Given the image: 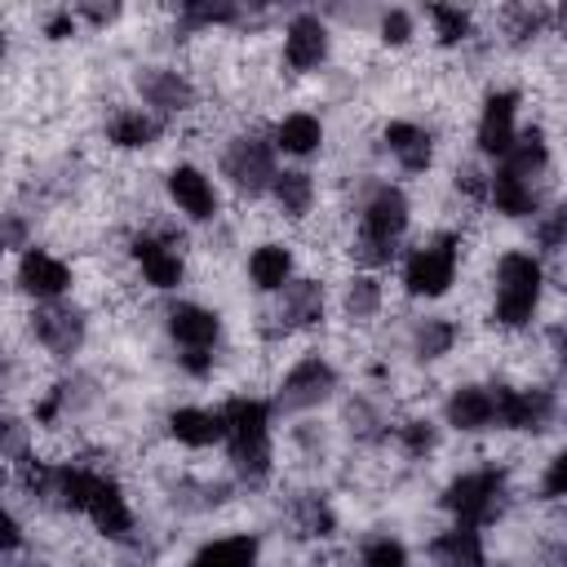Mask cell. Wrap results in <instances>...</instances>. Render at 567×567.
Wrapping results in <instances>:
<instances>
[{
	"label": "cell",
	"mask_w": 567,
	"mask_h": 567,
	"mask_svg": "<svg viewBox=\"0 0 567 567\" xmlns=\"http://www.w3.org/2000/svg\"><path fill=\"white\" fill-rule=\"evenodd\" d=\"M217 412L226 425V452H230L235 478L248 487H261L275 474V443H270L275 403H266L257 394H230Z\"/></svg>",
	"instance_id": "cell-1"
},
{
	"label": "cell",
	"mask_w": 567,
	"mask_h": 567,
	"mask_svg": "<svg viewBox=\"0 0 567 567\" xmlns=\"http://www.w3.org/2000/svg\"><path fill=\"white\" fill-rule=\"evenodd\" d=\"M408 221H412V204H408L403 186L377 182L359 199V213H354V235H350L354 266H363V270L390 266L399 244H403V235H408Z\"/></svg>",
	"instance_id": "cell-2"
},
{
	"label": "cell",
	"mask_w": 567,
	"mask_h": 567,
	"mask_svg": "<svg viewBox=\"0 0 567 567\" xmlns=\"http://www.w3.org/2000/svg\"><path fill=\"white\" fill-rule=\"evenodd\" d=\"M545 301V266L527 248H505L492 266V323L501 332H527Z\"/></svg>",
	"instance_id": "cell-3"
},
{
	"label": "cell",
	"mask_w": 567,
	"mask_h": 567,
	"mask_svg": "<svg viewBox=\"0 0 567 567\" xmlns=\"http://www.w3.org/2000/svg\"><path fill=\"white\" fill-rule=\"evenodd\" d=\"M456 275H461V235L456 230H439V235L421 239L416 248H408L399 284L416 301H439V297H447L456 288Z\"/></svg>",
	"instance_id": "cell-4"
},
{
	"label": "cell",
	"mask_w": 567,
	"mask_h": 567,
	"mask_svg": "<svg viewBox=\"0 0 567 567\" xmlns=\"http://www.w3.org/2000/svg\"><path fill=\"white\" fill-rule=\"evenodd\" d=\"M505 501H509V478L505 470L496 465H474V470H461L456 478H447L443 487V509L452 523H465V527H487L505 514Z\"/></svg>",
	"instance_id": "cell-5"
},
{
	"label": "cell",
	"mask_w": 567,
	"mask_h": 567,
	"mask_svg": "<svg viewBox=\"0 0 567 567\" xmlns=\"http://www.w3.org/2000/svg\"><path fill=\"white\" fill-rule=\"evenodd\" d=\"M275 155H279V151H275L270 133L244 128V133H235V137L221 146L217 168H221V177H226V186H230L235 195L261 199V195H270V186H275V177H279Z\"/></svg>",
	"instance_id": "cell-6"
},
{
	"label": "cell",
	"mask_w": 567,
	"mask_h": 567,
	"mask_svg": "<svg viewBox=\"0 0 567 567\" xmlns=\"http://www.w3.org/2000/svg\"><path fill=\"white\" fill-rule=\"evenodd\" d=\"M182 235L164 230V226H151V230H137L128 235V261L137 270V279L155 292H173L182 288L186 279V257H182Z\"/></svg>",
	"instance_id": "cell-7"
},
{
	"label": "cell",
	"mask_w": 567,
	"mask_h": 567,
	"mask_svg": "<svg viewBox=\"0 0 567 567\" xmlns=\"http://www.w3.org/2000/svg\"><path fill=\"white\" fill-rule=\"evenodd\" d=\"M332 394H337V368H332L328 354L310 350V354L292 359L288 372L279 377V385H275V412H288V416L315 412V408H323Z\"/></svg>",
	"instance_id": "cell-8"
},
{
	"label": "cell",
	"mask_w": 567,
	"mask_h": 567,
	"mask_svg": "<svg viewBox=\"0 0 567 567\" xmlns=\"http://www.w3.org/2000/svg\"><path fill=\"white\" fill-rule=\"evenodd\" d=\"M27 332L31 341L49 354V359H75L89 341V315L75 306V301H44V306H31L27 315Z\"/></svg>",
	"instance_id": "cell-9"
},
{
	"label": "cell",
	"mask_w": 567,
	"mask_h": 567,
	"mask_svg": "<svg viewBox=\"0 0 567 567\" xmlns=\"http://www.w3.org/2000/svg\"><path fill=\"white\" fill-rule=\"evenodd\" d=\"M13 284H18V292H22L31 306L66 301V292H71V284H75V270H71V261L58 257L53 248L31 244V248L18 257V266H13Z\"/></svg>",
	"instance_id": "cell-10"
},
{
	"label": "cell",
	"mask_w": 567,
	"mask_h": 567,
	"mask_svg": "<svg viewBox=\"0 0 567 567\" xmlns=\"http://www.w3.org/2000/svg\"><path fill=\"white\" fill-rule=\"evenodd\" d=\"M133 89H137L142 106H146V111H155L159 120L190 115V111H195V102H199L195 80H190L186 71H177V66H159V62H155V66H137Z\"/></svg>",
	"instance_id": "cell-11"
},
{
	"label": "cell",
	"mask_w": 567,
	"mask_h": 567,
	"mask_svg": "<svg viewBox=\"0 0 567 567\" xmlns=\"http://www.w3.org/2000/svg\"><path fill=\"white\" fill-rule=\"evenodd\" d=\"M164 195H168V204H173L186 221H195V226H208V221H217V213H221L217 182H213L199 164H190V159H182V164H173V168L164 173Z\"/></svg>",
	"instance_id": "cell-12"
},
{
	"label": "cell",
	"mask_w": 567,
	"mask_h": 567,
	"mask_svg": "<svg viewBox=\"0 0 567 567\" xmlns=\"http://www.w3.org/2000/svg\"><path fill=\"white\" fill-rule=\"evenodd\" d=\"M80 518H89V527H93L97 536H106V540H128L133 527H137L133 505H128L120 478L106 474V470H93V483H89V496H84Z\"/></svg>",
	"instance_id": "cell-13"
},
{
	"label": "cell",
	"mask_w": 567,
	"mask_h": 567,
	"mask_svg": "<svg viewBox=\"0 0 567 567\" xmlns=\"http://www.w3.org/2000/svg\"><path fill=\"white\" fill-rule=\"evenodd\" d=\"M164 332L177 354H217L221 346V315L204 301H173L164 310Z\"/></svg>",
	"instance_id": "cell-14"
},
{
	"label": "cell",
	"mask_w": 567,
	"mask_h": 567,
	"mask_svg": "<svg viewBox=\"0 0 567 567\" xmlns=\"http://www.w3.org/2000/svg\"><path fill=\"white\" fill-rule=\"evenodd\" d=\"M279 58L297 75L319 71L332 58V31H328V22L319 13H292L284 22V35H279Z\"/></svg>",
	"instance_id": "cell-15"
},
{
	"label": "cell",
	"mask_w": 567,
	"mask_h": 567,
	"mask_svg": "<svg viewBox=\"0 0 567 567\" xmlns=\"http://www.w3.org/2000/svg\"><path fill=\"white\" fill-rule=\"evenodd\" d=\"M323 315H328V288L315 275H297L279 297H270V319H275V332H284V337L319 328Z\"/></svg>",
	"instance_id": "cell-16"
},
{
	"label": "cell",
	"mask_w": 567,
	"mask_h": 567,
	"mask_svg": "<svg viewBox=\"0 0 567 567\" xmlns=\"http://www.w3.org/2000/svg\"><path fill=\"white\" fill-rule=\"evenodd\" d=\"M558 399L549 385H496V430L536 434L554 421Z\"/></svg>",
	"instance_id": "cell-17"
},
{
	"label": "cell",
	"mask_w": 567,
	"mask_h": 567,
	"mask_svg": "<svg viewBox=\"0 0 567 567\" xmlns=\"http://www.w3.org/2000/svg\"><path fill=\"white\" fill-rule=\"evenodd\" d=\"M545 177H527V173H514L505 164H496L487 173V204L496 217L505 221H527V217H540L545 208V190H540Z\"/></svg>",
	"instance_id": "cell-18"
},
{
	"label": "cell",
	"mask_w": 567,
	"mask_h": 567,
	"mask_svg": "<svg viewBox=\"0 0 567 567\" xmlns=\"http://www.w3.org/2000/svg\"><path fill=\"white\" fill-rule=\"evenodd\" d=\"M518 93L514 89H492L478 106V120H474V146L492 159H501L514 137H518Z\"/></svg>",
	"instance_id": "cell-19"
},
{
	"label": "cell",
	"mask_w": 567,
	"mask_h": 567,
	"mask_svg": "<svg viewBox=\"0 0 567 567\" xmlns=\"http://www.w3.org/2000/svg\"><path fill=\"white\" fill-rule=\"evenodd\" d=\"M381 146H385V155H390L403 173H412V177L430 173V168H434V155H439L434 133H430L425 124H416V120H390V124L381 128Z\"/></svg>",
	"instance_id": "cell-20"
},
{
	"label": "cell",
	"mask_w": 567,
	"mask_h": 567,
	"mask_svg": "<svg viewBox=\"0 0 567 567\" xmlns=\"http://www.w3.org/2000/svg\"><path fill=\"white\" fill-rule=\"evenodd\" d=\"M443 421H447L456 434L496 430V385H478V381L452 385L447 399H443Z\"/></svg>",
	"instance_id": "cell-21"
},
{
	"label": "cell",
	"mask_w": 567,
	"mask_h": 567,
	"mask_svg": "<svg viewBox=\"0 0 567 567\" xmlns=\"http://www.w3.org/2000/svg\"><path fill=\"white\" fill-rule=\"evenodd\" d=\"M244 270H248L252 292L279 297V292L297 279V252H292V244H284V239H261V244L248 248Z\"/></svg>",
	"instance_id": "cell-22"
},
{
	"label": "cell",
	"mask_w": 567,
	"mask_h": 567,
	"mask_svg": "<svg viewBox=\"0 0 567 567\" xmlns=\"http://www.w3.org/2000/svg\"><path fill=\"white\" fill-rule=\"evenodd\" d=\"M102 137L115 151H151L164 137V120L146 106H111V115L102 120Z\"/></svg>",
	"instance_id": "cell-23"
},
{
	"label": "cell",
	"mask_w": 567,
	"mask_h": 567,
	"mask_svg": "<svg viewBox=\"0 0 567 567\" xmlns=\"http://www.w3.org/2000/svg\"><path fill=\"white\" fill-rule=\"evenodd\" d=\"M164 430H168L173 443H182L190 452H204L213 443H226V425H221V412L217 408H195V403L173 408L164 416Z\"/></svg>",
	"instance_id": "cell-24"
},
{
	"label": "cell",
	"mask_w": 567,
	"mask_h": 567,
	"mask_svg": "<svg viewBox=\"0 0 567 567\" xmlns=\"http://www.w3.org/2000/svg\"><path fill=\"white\" fill-rule=\"evenodd\" d=\"M323 137H328V128H323V120H319L315 111H288V115H279V120L270 124L275 151H279V155H292V159L319 155V151H323Z\"/></svg>",
	"instance_id": "cell-25"
},
{
	"label": "cell",
	"mask_w": 567,
	"mask_h": 567,
	"mask_svg": "<svg viewBox=\"0 0 567 567\" xmlns=\"http://www.w3.org/2000/svg\"><path fill=\"white\" fill-rule=\"evenodd\" d=\"M430 563H434V567H487V540H483L478 527L447 523V527L430 540Z\"/></svg>",
	"instance_id": "cell-26"
},
{
	"label": "cell",
	"mask_w": 567,
	"mask_h": 567,
	"mask_svg": "<svg viewBox=\"0 0 567 567\" xmlns=\"http://www.w3.org/2000/svg\"><path fill=\"white\" fill-rule=\"evenodd\" d=\"M266 199L284 221H306L315 213V204H319V186H315V177L306 168H279V177H275Z\"/></svg>",
	"instance_id": "cell-27"
},
{
	"label": "cell",
	"mask_w": 567,
	"mask_h": 567,
	"mask_svg": "<svg viewBox=\"0 0 567 567\" xmlns=\"http://www.w3.org/2000/svg\"><path fill=\"white\" fill-rule=\"evenodd\" d=\"M337 306H341L346 323H372L385 306V284L377 279V270H354V275H346Z\"/></svg>",
	"instance_id": "cell-28"
},
{
	"label": "cell",
	"mask_w": 567,
	"mask_h": 567,
	"mask_svg": "<svg viewBox=\"0 0 567 567\" xmlns=\"http://www.w3.org/2000/svg\"><path fill=\"white\" fill-rule=\"evenodd\" d=\"M261 558V545L252 532H235V536H217V540H204L186 567H257Z\"/></svg>",
	"instance_id": "cell-29"
},
{
	"label": "cell",
	"mask_w": 567,
	"mask_h": 567,
	"mask_svg": "<svg viewBox=\"0 0 567 567\" xmlns=\"http://www.w3.org/2000/svg\"><path fill=\"white\" fill-rule=\"evenodd\" d=\"M456 341H461V328H456V319H447V315H421V319L412 323V332H408V346H412V354H416L421 363L447 359V354L456 350Z\"/></svg>",
	"instance_id": "cell-30"
},
{
	"label": "cell",
	"mask_w": 567,
	"mask_h": 567,
	"mask_svg": "<svg viewBox=\"0 0 567 567\" xmlns=\"http://www.w3.org/2000/svg\"><path fill=\"white\" fill-rule=\"evenodd\" d=\"M425 18H430L434 40H439L443 49H456V44H470V40H474V13L461 9V4H430Z\"/></svg>",
	"instance_id": "cell-31"
},
{
	"label": "cell",
	"mask_w": 567,
	"mask_h": 567,
	"mask_svg": "<svg viewBox=\"0 0 567 567\" xmlns=\"http://www.w3.org/2000/svg\"><path fill=\"white\" fill-rule=\"evenodd\" d=\"M536 248L540 252H549V257H563L567 252V199H558V204H549V208H540V217H536Z\"/></svg>",
	"instance_id": "cell-32"
},
{
	"label": "cell",
	"mask_w": 567,
	"mask_h": 567,
	"mask_svg": "<svg viewBox=\"0 0 567 567\" xmlns=\"http://www.w3.org/2000/svg\"><path fill=\"white\" fill-rule=\"evenodd\" d=\"M377 35H381V44L399 49V44H408L416 35V18L408 9H381L377 13Z\"/></svg>",
	"instance_id": "cell-33"
},
{
	"label": "cell",
	"mask_w": 567,
	"mask_h": 567,
	"mask_svg": "<svg viewBox=\"0 0 567 567\" xmlns=\"http://www.w3.org/2000/svg\"><path fill=\"white\" fill-rule=\"evenodd\" d=\"M399 443H403V452L412 456V461H421V456H430L434 452V443H439V430L430 425V421H421V416H412V421H403L399 430Z\"/></svg>",
	"instance_id": "cell-34"
},
{
	"label": "cell",
	"mask_w": 567,
	"mask_h": 567,
	"mask_svg": "<svg viewBox=\"0 0 567 567\" xmlns=\"http://www.w3.org/2000/svg\"><path fill=\"white\" fill-rule=\"evenodd\" d=\"M359 567H412V563H408V549L394 536H377L359 549Z\"/></svg>",
	"instance_id": "cell-35"
},
{
	"label": "cell",
	"mask_w": 567,
	"mask_h": 567,
	"mask_svg": "<svg viewBox=\"0 0 567 567\" xmlns=\"http://www.w3.org/2000/svg\"><path fill=\"white\" fill-rule=\"evenodd\" d=\"M540 492H545L549 501H567V447L554 452V461L545 465V474H540Z\"/></svg>",
	"instance_id": "cell-36"
},
{
	"label": "cell",
	"mask_w": 567,
	"mask_h": 567,
	"mask_svg": "<svg viewBox=\"0 0 567 567\" xmlns=\"http://www.w3.org/2000/svg\"><path fill=\"white\" fill-rule=\"evenodd\" d=\"M75 18H84L93 27H111L120 18V4H75Z\"/></svg>",
	"instance_id": "cell-37"
},
{
	"label": "cell",
	"mask_w": 567,
	"mask_h": 567,
	"mask_svg": "<svg viewBox=\"0 0 567 567\" xmlns=\"http://www.w3.org/2000/svg\"><path fill=\"white\" fill-rule=\"evenodd\" d=\"M554 22H558V31L567 35V4H558V9H554Z\"/></svg>",
	"instance_id": "cell-38"
},
{
	"label": "cell",
	"mask_w": 567,
	"mask_h": 567,
	"mask_svg": "<svg viewBox=\"0 0 567 567\" xmlns=\"http://www.w3.org/2000/svg\"><path fill=\"white\" fill-rule=\"evenodd\" d=\"M558 363H563V372H567V337H563V346H558Z\"/></svg>",
	"instance_id": "cell-39"
}]
</instances>
